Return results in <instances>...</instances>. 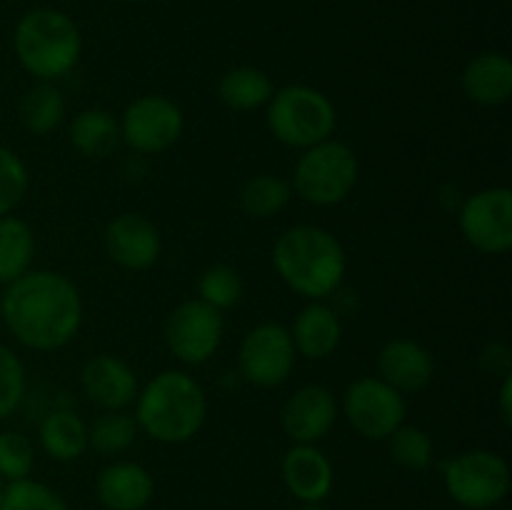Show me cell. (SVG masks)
<instances>
[{"label": "cell", "mask_w": 512, "mask_h": 510, "mask_svg": "<svg viewBox=\"0 0 512 510\" xmlns=\"http://www.w3.org/2000/svg\"><path fill=\"white\" fill-rule=\"evenodd\" d=\"M3 320L10 333L33 350H58L83 323V300L65 275L33 270L8 283Z\"/></svg>", "instance_id": "obj_1"}, {"label": "cell", "mask_w": 512, "mask_h": 510, "mask_svg": "<svg viewBox=\"0 0 512 510\" xmlns=\"http://www.w3.org/2000/svg\"><path fill=\"white\" fill-rule=\"evenodd\" d=\"M273 265L288 288L310 300H320L340 288L348 258L333 233L318 225H295L275 243Z\"/></svg>", "instance_id": "obj_2"}, {"label": "cell", "mask_w": 512, "mask_h": 510, "mask_svg": "<svg viewBox=\"0 0 512 510\" xmlns=\"http://www.w3.org/2000/svg\"><path fill=\"white\" fill-rule=\"evenodd\" d=\"M208 400L203 388L180 370L155 375L138 395L135 423L138 430L165 445L185 443L205 423Z\"/></svg>", "instance_id": "obj_3"}, {"label": "cell", "mask_w": 512, "mask_h": 510, "mask_svg": "<svg viewBox=\"0 0 512 510\" xmlns=\"http://www.w3.org/2000/svg\"><path fill=\"white\" fill-rule=\"evenodd\" d=\"M13 48L30 75L55 80L75 68L83 53V38L73 18L53 8H38L18 20Z\"/></svg>", "instance_id": "obj_4"}, {"label": "cell", "mask_w": 512, "mask_h": 510, "mask_svg": "<svg viewBox=\"0 0 512 510\" xmlns=\"http://www.w3.org/2000/svg\"><path fill=\"white\" fill-rule=\"evenodd\" d=\"M268 128L290 148H313L333 135L335 108L320 90L288 85L270 98Z\"/></svg>", "instance_id": "obj_5"}, {"label": "cell", "mask_w": 512, "mask_h": 510, "mask_svg": "<svg viewBox=\"0 0 512 510\" xmlns=\"http://www.w3.org/2000/svg\"><path fill=\"white\" fill-rule=\"evenodd\" d=\"M360 165L353 150L338 140H323L303 153L295 165L293 188L313 205H338L353 193Z\"/></svg>", "instance_id": "obj_6"}, {"label": "cell", "mask_w": 512, "mask_h": 510, "mask_svg": "<svg viewBox=\"0 0 512 510\" xmlns=\"http://www.w3.org/2000/svg\"><path fill=\"white\" fill-rule=\"evenodd\" d=\"M445 490L468 510H488L510 493V468L493 450H468L448 460L443 470Z\"/></svg>", "instance_id": "obj_7"}, {"label": "cell", "mask_w": 512, "mask_h": 510, "mask_svg": "<svg viewBox=\"0 0 512 510\" xmlns=\"http://www.w3.org/2000/svg\"><path fill=\"white\" fill-rule=\"evenodd\" d=\"M348 423L368 440H388L405 420V400L380 378H360L345 390Z\"/></svg>", "instance_id": "obj_8"}, {"label": "cell", "mask_w": 512, "mask_h": 510, "mask_svg": "<svg viewBox=\"0 0 512 510\" xmlns=\"http://www.w3.org/2000/svg\"><path fill=\"white\" fill-rule=\"evenodd\" d=\"M170 353L188 365H200L215 355L223 340V315L203 300H185L170 313L165 328Z\"/></svg>", "instance_id": "obj_9"}, {"label": "cell", "mask_w": 512, "mask_h": 510, "mask_svg": "<svg viewBox=\"0 0 512 510\" xmlns=\"http://www.w3.org/2000/svg\"><path fill=\"white\" fill-rule=\"evenodd\" d=\"M460 230L475 250L503 255L512 248L510 188H488L470 195L460 210Z\"/></svg>", "instance_id": "obj_10"}, {"label": "cell", "mask_w": 512, "mask_h": 510, "mask_svg": "<svg viewBox=\"0 0 512 510\" xmlns=\"http://www.w3.org/2000/svg\"><path fill=\"white\" fill-rule=\"evenodd\" d=\"M240 373L258 388H278L290 378L295 345L290 330L278 323H263L245 335L240 345Z\"/></svg>", "instance_id": "obj_11"}, {"label": "cell", "mask_w": 512, "mask_h": 510, "mask_svg": "<svg viewBox=\"0 0 512 510\" xmlns=\"http://www.w3.org/2000/svg\"><path fill=\"white\" fill-rule=\"evenodd\" d=\"M183 113L165 95H143L128 105L120 135L138 153H165L183 133Z\"/></svg>", "instance_id": "obj_12"}, {"label": "cell", "mask_w": 512, "mask_h": 510, "mask_svg": "<svg viewBox=\"0 0 512 510\" xmlns=\"http://www.w3.org/2000/svg\"><path fill=\"white\" fill-rule=\"evenodd\" d=\"M105 250L125 270H148L158 263L160 233L145 215L123 213L105 228Z\"/></svg>", "instance_id": "obj_13"}, {"label": "cell", "mask_w": 512, "mask_h": 510, "mask_svg": "<svg viewBox=\"0 0 512 510\" xmlns=\"http://www.w3.org/2000/svg\"><path fill=\"white\" fill-rule=\"evenodd\" d=\"M338 418V403L323 385H305L283 408V428L298 445L325 438Z\"/></svg>", "instance_id": "obj_14"}, {"label": "cell", "mask_w": 512, "mask_h": 510, "mask_svg": "<svg viewBox=\"0 0 512 510\" xmlns=\"http://www.w3.org/2000/svg\"><path fill=\"white\" fill-rule=\"evenodd\" d=\"M85 395L105 410H123L138 398V378L133 368L115 355H95L80 373Z\"/></svg>", "instance_id": "obj_15"}, {"label": "cell", "mask_w": 512, "mask_h": 510, "mask_svg": "<svg viewBox=\"0 0 512 510\" xmlns=\"http://www.w3.org/2000/svg\"><path fill=\"white\" fill-rule=\"evenodd\" d=\"M380 375L388 385H393L398 393H418L428 388L433 380L435 363L433 355L415 340H390L378 358Z\"/></svg>", "instance_id": "obj_16"}, {"label": "cell", "mask_w": 512, "mask_h": 510, "mask_svg": "<svg viewBox=\"0 0 512 510\" xmlns=\"http://www.w3.org/2000/svg\"><path fill=\"white\" fill-rule=\"evenodd\" d=\"M283 480L303 503H323L333 490V465L315 445H295L283 458Z\"/></svg>", "instance_id": "obj_17"}, {"label": "cell", "mask_w": 512, "mask_h": 510, "mask_svg": "<svg viewBox=\"0 0 512 510\" xmlns=\"http://www.w3.org/2000/svg\"><path fill=\"white\" fill-rule=\"evenodd\" d=\"M98 500L108 510H143L153 500V475L138 463H113L98 475Z\"/></svg>", "instance_id": "obj_18"}, {"label": "cell", "mask_w": 512, "mask_h": 510, "mask_svg": "<svg viewBox=\"0 0 512 510\" xmlns=\"http://www.w3.org/2000/svg\"><path fill=\"white\" fill-rule=\"evenodd\" d=\"M463 90L473 103L495 108L512 95V60L505 53H480L465 65Z\"/></svg>", "instance_id": "obj_19"}, {"label": "cell", "mask_w": 512, "mask_h": 510, "mask_svg": "<svg viewBox=\"0 0 512 510\" xmlns=\"http://www.w3.org/2000/svg\"><path fill=\"white\" fill-rule=\"evenodd\" d=\"M290 338H293L295 353H303L310 360H323L333 355V350L340 345L343 325H340L338 313L333 308L313 303L300 310Z\"/></svg>", "instance_id": "obj_20"}, {"label": "cell", "mask_w": 512, "mask_h": 510, "mask_svg": "<svg viewBox=\"0 0 512 510\" xmlns=\"http://www.w3.org/2000/svg\"><path fill=\"white\" fill-rule=\"evenodd\" d=\"M70 143L88 158H108L123 143L120 123L103 108L80 110L70 123Z\"/></svg>", "instance_id": "obj_21"}, {"label": "cell", "mask_w": 512, "mask_h": 510, "mask_svg": "<svg viewBox=\"0 0 512 510\" xmlns=\"http://www.w3.org/2000/svg\"><path fill=\"white\" fill-rule=\"evenodd\" d=\"M40 445L53 460L68 463L88 448V425L73 410H53L40 425Z\"/></svg>", "instance_id": "obj_22"}, {"label": "cell", "mask_w": 512, "mask_h": 510, "mask_svg": "<svg viewBox=\"0 0 512 510\" xmlns=\"http://www.w3.org/2000/svg\"><path fill=\"white\" fill-rule=\"evenodd\" d=\"M218 95L228 108L255 110L273 98V83L268 75L253 65H240L220 78Z\"/></svg>", "instance_id": "obj_23"}, {"label": "cell", "mask_w": 512, "mask_h": 510, "mask_svg": "<svg viewBox=\"0 0 512 510\" xmlns=\"http://www.w3.org/2000/svg\"><path fill=\"white\" fill-rule=\"evenodd\" d=\"M35 238L28 223L20 218H0V283H13L28 273L33 263Z\"/></svg>", "instance_id": "obj_24"}, {"label": "cell", "mask_w": 512, "mask_h": 510, "mask_svg": "<svg viewBox=\"0 0 512 510\" xmlns=\"http://www.w3.org/2000/svg\"><path fill=\"white\" fill-rule=\"evenodd\" d=\"M65 115V100L55 85L48 80L33 85L28 93L20 100V123L28 133L33 135H48L63 123Z\"/></svg>", "instance_id": "obj_25"}, {"label": "cell", "mask_w": 512, "mask_h": 510, "mask_svg": "<svg viewBox=\"0 0 512 510\" xmlns=\"http://www.w3.org/2000/svg\"><path fill=\"white\" fill-rule=\"evenodd\" d=\"M290 200V185L288 180L278 178V175H255L240 190V208L250 215V218H273L275 213L288 205Z\"/></svg>", "instance_id": "obj_26"}, {"label": "cell", "mask_w": 512, "mask_h": 510, "mask_svg": "<svg viewBox=\"0 0 512 510\" xmlns=\"http://www.w3.org/2000/svg\"><path fill=\"white\" fill-rule=\"evenodd\" d=\"M135 435H138V423L133 415L123 413V410H108L95 420L93 428H88V445L105 455L123 453L133 445Z\"/></svg>", "instance_id": "obj_27"}, {"label": "cell", "mask_w": 512, "mask_h": 510, "mask_svg": "<svg viewBox=\"0 0 512 510\" xmlns=\"http://www.w3.org/2000/svg\"><path fill=\"white\" fill-rule=\"evenodd\" d=\"M390 458L405 470H425L433 463V440L423 428L400 425L390 435Z\"/></svg>", "instance_id": "obj_28"}, {"label": "cell", "mask_w": 512, "mask_h": 510, "mask_svg": "<svg viewBox=\"0 0 512 510\" xmlns=\"http://www.w3.org/2000/svg\"><path fill=\"white\" fill-rule=\"evenodd\" d=\"M0 510H68V505L45 483L23 478L5 485Z\"/></svg>", "instance_id": "obj_29"}, {"label": "cell", "mask_w": 512, "mask_h": 510, "mask_svg": "<svg viewBox=\"0 0 512 510\" xmlns=\"http://www.w3.org/2000/svg\"><path fill=\"white\" fill-rule=\"evenodd\" d=\"M200 300L213 305L215 310L233 308L243 295V278L230 265H210L203 275H200Z\"/></svg>", "instance_id": "obj_30"}, {"label": "cell", "mask_w": 512, "mask_h": 510, "mask_svg": "<svg viewBox=\"0 0 512 510\" xmlns=\"http://www.w3.org/2000/svg\"><path fill=\"white\" fill-rule=\"evenodd\" d=\"M35 465V450L28 435L5 430L0 433V478L13 483V480L28 478Z\"/></svg>", "instance_id": "obj_31"}, {"label": "cell", "mask_w": 512, "mask_h": 510, "mask_svg": "<svg viewBox=\"0 0 512 510\" xmlns=\"http://www.w3.org/2000/svg\"><path fill=\"white\" fill-rule=\"evenodd\" d=\"M28 193V168L10 148L0 145V218L13 213Z\"/></svg>", "instance_id": "obj_32"}, {"label": "cell", "mask_w": 512, "mask_h": 510, "mask_svg": "<svg viewBox=\"0 0 512 510\" xmlns=\"http://www.w3.org/2000/svg\"><path fill=\"white\" fill-rule=\"evenodd\" d=\"M25 395V370L18 355L0 343V418H8Z\"/></svg>", "instance_id": "obj_33"}, {"label": "cell", "mask_w": 512, "mask_h": 510, "mask_svg": "<svg viewBox=\"0 0 512 510\" xmlns=\"http://www.w3.org/2000/svg\"><path fill=\"white\" fill-rule=\"evenodd\" d=\"M500 418L505 425L512 423V378L505 375L503 388H500Z\"/></svg>", "instance_id": "obj_34"}, {"label": "cell", "mask_w": 512, "mask_h": 510, "mask_svg": "<svg viewBox=\"0 0 512 510\" xmlns=\"http://www.w3.org/2000/svg\"><path fill=\"white\" fill-rule=\"evenodd\" d=\"M303 510H328V508H325V505H320V503H305Z\"/></svg>", "instance_id": "obj_35"}, {"label": "cell", "mask_w": 512, "mask_h": 510, "mask_svg": "<svg viewBox=\"0 0 512 510\" xmlns=\"http://www.w3.org/2000/svg\"><path fill=\"white\" fill-rule=\"evenodd\" d=\"M3 490H5V485H3V478H0V500H3Z\"/></svg>", "instance_id": "obj_36"}]
</instances>
